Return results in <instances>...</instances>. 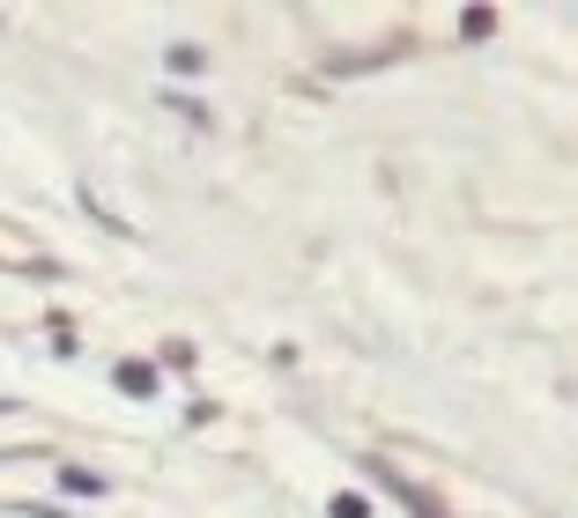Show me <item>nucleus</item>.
I'll return each instance as SVG.
<instances>
[{
    "label": "nucleus",
    "mask_w": 578,
    "mask_h": 518,
    "mask_svg": "<svg viewBox=\"0 0 578 518\" xmlns=\"http://www.w3.org/2000/svg\"><path fill=\"white\" fill-rule=\"evenodd\" d=\"M119 385L141 400V393H156V370H149V363H119Z\"/></svg>",
    "instance_id": "1"
}]
</instances>
